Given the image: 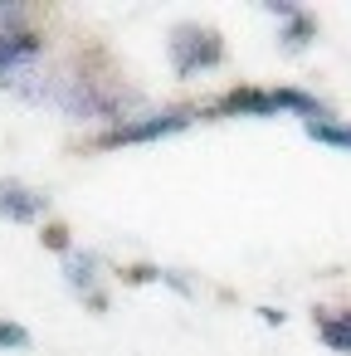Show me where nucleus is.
Segmentation results:
<instances>
[{
	"label": "nucleus",
	"instance_id": "nucleus-1",
	"mask_svg": "<svg viewBox=\"0 0 351 356\" xmlns=\"http://www.w3.org/2000/svg\"><path fill=\"white\" fill-rule=\"evenodd\" d=\"M205 113H220V118H283V113H293V118L312 122V118H322V113H332V108H327L317 93L297 88V83H283V88L234 83V88H229V93H220Z\"/></svg>",
	"mask_w": 351,
	"mask_h": 356
},
{
	"label": "nucleus",
	"instance_id": "nucleus-2",
	"mask_svg": "<svg viewBox=\"0 0 351 356\" xmlns=\"http://www.w3.org/2000/svg\"><path fill=\"white\" fill-rule=\"evenodd\" d=\"M166 49H171V69H176V79H195V74H205V69H215V64L225 59V40H220V30H215V25H200V20H181V25H171Z\"/></svg>",
	"mask_w": 351,
	"mask_h": 356
},
{
	"label": "nucleus",
	"instance_id": "nucleus-3",
	"mask_svg": "<svg viewBox=\"0 0 351 356\" xmlns=\"http://www.w3.org/2000/svg\"><path fill=\"white\" fill-rule=\"evenodd\" d=\"M195 113L200 108H190V103H176V108H152V113H132V118H122V122H113V127H103L93 142L98 147H127V142H156V137H171V132H186L190 122H195Z\"/></svg>",
	"mask_w": 351,
	"mask_h": 356
},
{
	"label": "nucleus",
	"instance_id": "nucleus-4",
	"mask_svg": "<svg viewBox=\"0 0 351 356\" xmlns=\"http://www.w3.org/2000/svg\"><path fill=\"white\" fill-rule=\"evenodd\" d=\"M64 283L88 302V307H108V288H103V259L88 254V249H69L64 254Z\"/></svg>",
	"mask_w": 351,
	"mask_h": 356
},
{
	"label": "nucleus",
	"instance_id": "nucleus-5",
	"mask_svg": "<svg viewBox=\"0 0 351 356\" xmlns=\"http://www.w3.org/2000/svg\"><path fill=\"white\" fill-rule=\"evenodd\" d=\"M44 54V40L25 25V30H0V83H10L20 74H30V64Z\"/></svg>",
	"mask_w": 351,
	"mask_h": 356
},
{
	"label": "nucleus",
	"instance_id": "nucleus-6",
	"mask_svg": "<svg viewBox=\"0 0 351 356\" xmlns=\"http://www.w3.org/2000/svg\"><path fill=\"white\" fill-rule=\"evenodd\" d=\"M44 210H49V200H44L35 186H25V181H15V176H0V215H6V220L30 225V220H40Z\"/></svg>",
	"mask_w": 351,
	"mask_h": 356
},
{
	"label": "nucleus",
	"instance_id": "nucleus-7",
	"mask_svg": "<svg viewBox=\"0 0 351 356\" xmlns=\"http://www.w3.org/2000/svg\"><path fill=\"white\" fill-rule=\"evenodd\" d=\"M268 10L283 20V44H288V49H307V44L317 40V15H312V10L293 6V0H288V6H283V0H268Z\"/></svg>",
	"mask_w": 351,
	"mask_h": 356
},
{
	"label": "nucleus",
	"instance_id": "nucleus-8",
	"mask_svg": "<svg viewBox=\"0 0 351 356\" xmlns=\"http://www.w3.org/2000/svg\"><path fill=\"white\" fill-rule=\"evenodd\" d=\"M312 327H317V337L327 341V351L351 356V307H317V312H312Z\"/></svg>",
	"mask_w": 351,
	"mask_h": 356
},
{
	"label": "nucleus",
	"instance_id": "nucleus-9",
	"mask_svg": "<svg viewBox=\"0 0 351 356\" xmlns=\"http://www.w3.org/2000/svg\"><path fill=\"white\" fill-rule=\"evenodd\" d=\"M302 132H307L312 142H322V147H336V152H351V122H346V118H336V113H322V118H312V122H302Z\"/></svg>",
	"mask_w": 351,
	"mask_h": 356
},
{
	"label": "nucleus",
	"instance_id": "nucleus-10",
	"mask_svg": "<svg viewBox=\"0 0 351 356\" xmlns=\"http://www.w3.org/2000/svg\"><path fill=\"white\" fill-rule=\"evenodd\" d=\"M0 346H10V351L15 346H30V332L20 322H0Z\"/></svg>",
	"mask_w": 351,
	"mask_h": 356
},
{
	"label": "nucleus",
	"instance_id": "nucleus-11",
	"mask_svg": "<svg viewBox=\"0 0 351 356\" xmlns=\"http://www.w3.org/2000/svg\"><path fill=\"white\" fill-rule=\"evenodd\" d=\"M44 249H59V254H69V229H64V225H54V229L44 234Z\"/></svg>",
	"mask_w": 351,
	"mask_h": 356
}]
</instances>
